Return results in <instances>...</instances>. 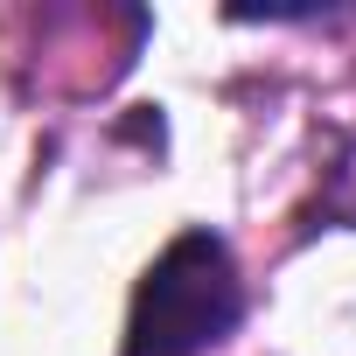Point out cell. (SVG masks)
<instances>
[{
	"instance_id": "obj_1",
	"label": "cell",
	"mask_w": 356,
	"mask_h": 356,
	"mask_svg": "<svg viewBox=\"0 0 356 356\" xmlns=\"http://www.w3.org/2000/svg\"><path fill=\"white\" fill-rule=\"evenodd\" d=\"M238 314H245V286H238L231 245L210 231H182L133 293L126 356H203L238 328Z\"/></svg>"
}]
</instances>
